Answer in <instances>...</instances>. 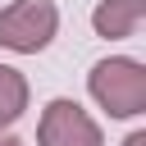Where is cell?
Wrapping results in <instances>:
<instances>
[{
	"instance_id": "obj_1",
	"label": "cell",
	"mask_w": 146,
	"mask_h": 146,
	"mask_svg": "<svg viewBox=\"0 0 146 146\" xmlns=\"http://www.w3.org/2000/svg\"><path fill=\"white\" fill-rule=\"evenodd\" d=\"M87 91L110 119H137L146 114V64L132 55L96 59L87 73Z\"/></svg>"
},
{
	"instance_id": "obj_2",
	"label": "cell",
	"mask_w": 146,
	"mask_h": 146,
	"mask_svg": "<svg viewBox=\"0 0 146 146\" xmlns=\"http://www.w3.org/2000/svg\"><path fill=\"white\" fill-rule=\"evenodd\" d=\"M59 32L55 0H14L0 9V46L14 55H41Z\"/></svg>"
},
{
	"instance_id": "obj_3",
	"label": "cell",
	"mask_w": 146,
	"mask_h": 146,
	"mask_svg": "<svg viewBox=\"0 0 146 146\" xmlns=\"http://www.w3.org/2000/svg\"><path fill=\"white\" fill-rule=\"evenodd\" d=\"M36 146H105V132L73 96H55L41 110Z\"/></svg>"
},
{
	"instance_id": "obj_4",
	"label": "cell",
	"mask_w": 146,
	"mask_h": 146,
	"mask_svg": "<svg viewBox=\"0 0 146 146\" xmlns=\"http://www.w3.org/2000/svg\"><path fill=\"white\" fill-rule=\"evenodd\" d=\"M141 18H146V0H100V5L91 9V27H96V36H105V41L137 36Z\"/></svg>"
},
{
	"instance_id": "obj_5",
	"label": "cell",
	"mask_w": 146,
	"mask_h": 146,
	"mask_svg": "<svg viewBox=\"0 0 146 146\" xmlns=\"http://www.w3.org/2000/svg\"><path fill=\"white\" fill-rule=\"evenodd\" d=\"M27 100H32L27 78H23L14 64H0V132H5V128H14V123L23 119Z\"/></svg>"
},
{
	"instance_id": "obj_6",
	"label": "cell",
	"mask_w": 146,
	"mask_h": 146,
	"mask_svg": "<svg viewBox=\"0 0 146 146\" xmlns=\"http://www.w3.org/2000/svg\"><path fill=\"white\" fill-rule=\"evenodd\" d=\"M123 146H146V132H141V128H137V132H128V137H123Z\"/></svg>"
},
{
	"instance_id": "obj_7",
	"label": "cell",
	"mask_w": 146,
	"mask_h": 146,
	"mask_svg": "<svg viewBox=\"0 0 146 146\" xmlns=\"http://www.w3.org/2000/svg\"><path fill=\"white\" fill-rule=\"evenodd\" d=\"M0 146H23V141H18L14 132H0Z\"/></svg>"
}]
</instances>
